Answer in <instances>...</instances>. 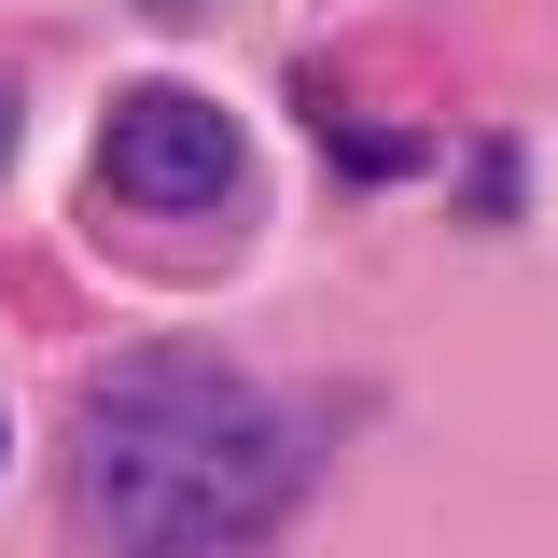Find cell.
<instances>
[{
	"mask_svg": "<svg viewBox=\"0 0 558 558\" xmlns=\"http://www.w3.org/2000/svg\"><path fill=\"white\" fill-rule=\"evenodd\" d=\"M322 475L307 405L209 349H126L70 418V531L84 558H266Z\"/></svg>",
	"mask_w": 558,
	"mask_h": 558,
	"instance_id": "cell-1",
	"label": "cell"
},
{
	"mask_svg": "<svg viewBox=\"0 0 558 558\" xmlns=\"http://www.w3.org/2000/svg\"><path fill=\"white\" fill-rule=\"evenodd\" d=\"M98 168H112L126 209H223L252 182V140H238V112L196 98V84H126L112 126H98Z\"/></svg>",
	"mask_w": 558,
	"mask_h": 558,
	"instance_id": "cell-2",
	"label": "cell"
},
{
	"mask_svg": "<svg viewBox=\"0 0 558 558\" xmlns=\"http://www.w3.org/2000/svg\"><path fill=\"white\" fill-rule=\"evenodd\" d=\"M322 140H336L363 182H405V168H433V140H418V126H349V112H322Z\"/></svg>",
	"mask_w": 558,
	"mask_h": 558,
	"instance_id": "cell-3",
	"label": "cell"
},
{
	"mask_svg": "<svg viewBox=\"0 0 558 558\" xmlns=\"http://www.w3.org/2000/svg\"><path fill=\"white\" fill-rule=\"evenodd\" d=\"M461 196H475V223H502V209H517V154H475V168H461Z\"/></svg>",
	"mask_w": 558,
	"mask_h": 558,
	"instance_id": "cell-4",
	"label": "cell"
},
{
	"mask_svg": "<svg viewBox=\"0 0 558 558\" xmlns=\"http://www.w3.org/2000/svg\"><path fill=\"white\" fill-rule=\"evenodd\" d=\"M0 168H14V84H0Z\"/></svg>",
	"mask_w": 558,
	"mask_h": 558,
	"instance_id": "cell-5",
	"label": "cell"
},
{
	"mask_svg": "<svg viewBox=\"0 0 558 558\" xmlns=\"http://www.w3.org/2000/svg\"><path fill=\"white\" fill-rule=\"evenodd\" d=\"M140 14H209V0H140Z\"/></svg>",
	"mask_w": 558,
	"mask_h": 558,
	"instance_id": "cell-6",
	"label": "cell"
}]
</instances>
